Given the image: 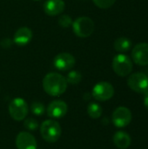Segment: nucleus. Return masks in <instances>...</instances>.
<instances>
[{
    "label": "nucleus",
    "mask_w": 148,
    "mask_h": 149,
    "mask_svg": "<svg viewBox=\"0 0 148 149\" xmlns=\"http://www.w3.org/2000/svg\"><path fill=\"white\" fill-rule=\"evenodd\" d=\"M43 88L51 96H60L67 89L65 77L58 72H49L43 79Z\"/></svg>",
    "instance_id": "1"
},
{
    "label": "nucleus",
    "mask_w": 148,
    "mask_h": 149,
    "mask_svg": "<svg viewBox=\"0 0 148 149\" xmlns=\"http://www.w3.org/2000/svg\"><path fill=\"white\" fill-rule=\"evenodd\" d=\"M40 134L42 138L46 142L54 143L60 138L62 129L57 121L52 120H46L40 126Z\"/></svg>",
    "instance_id": "2"
},
{
    "label": "nucleus",
    "mask_w": 148,
    "mask_h": 149,
    "mask_svg": "<svg viewBox=\"0 0 148 149\" xmlns=\"http://www.w3.org/2000/svg\"><path fill=\"white\" fill-rule=\"evenodd\" d=\"M94 22L89 17H79L72 22L73 32L77 37L85 38L90 37L94 31Z\"/></svg>",
    "instance_id": "3"
},
{
    "label": "nucleus",
    "mask_w": 148,
    "mask_h": 149,
    "mask_svg": "<svg viewBox=\"0 0 148 149\" xmlns=\"http://www.w3.org/2000/svg\"><path fill=\"white\" fill-rule=\"evenodd\" d=\"M112 66L114 72L120 77L128 76L132 72L133 67L131 58L124 53L117 54L113 58Z\"/></svg>",
    "instance_id": "4"
},
{
    "label": "nucleus",
    "mask_w": 148,
    "mask_h": 149,
    "mask_svg": "<svg viewBox=\"0 0 148 149\" xmlns=\"http://www.w3.org/2000/svg\"><path fill=\"white\" fill-rule=\"evenodd\" d=\"M28 111V105L22 98H15L9 105V113L10 117L17 121L23 120L27 116Z\"/></svg>",
    "instance_id": "5"
},
{
    "label": "nucleus",
    "mask_w": 148,
    "mask_h": 149,
    "mask_svg": "<svg viewBox=\"0 0 148 149\" xmlns=\"http://www.w3.org/2000/svg\"><path fill=\"white\" fill-rule=\"evenodd\" d=\"M114 95V88L113 85L106 81L97 83L92 91V96L98 101H106Z\"/></svg>",
    "instance_id": "6"
},
{
    "label": "nucleus",
    "mask_w": 148,
    "mask_h": 149,
    "mask_svg": "<svg viewBox=\"0 0 148 149\" xmlns=\"http://www.w3.org/2000/svg\"><path fill=\"white\" fill-rule=\"evenodd\" d=\"M127 86L133 92L144 93L148 89V76L144 72L133 73L127 79Z\"/></svg>",
    "instance_id": "7"
},
{
    "label": "nucleus",
    "mask_w": 148,
    "mask_h": 149,
    "mask_svg": "<svg viewBox=\"0 0 148 149\" xmlns=\"http://www.w3.org/2000/svg\"><path fill=\"white\" fill-rule=\"evenodd\" d=\"M75 58L68 52H62L55 56L53 59L54 67L61 72H66L72 69L75 65Z\"/></svg>",
    "instance_id": "8"
},
{
    "label": "nucleus",
    "mask_w": 148,
    "mask_h": 149,
    "mask_svg": "<svg viewBox=\"0 0 148 149\" xmlns=\"http://www.w3.org/2000/svg\"><path fill=\"white\" fill-rule=\"evenodd\" d=\"M132 121V112L126 107H117L113 113V122L117 127H125Z\"/></svg>",
    "instance_id": "9"
},
{
    "label": "nucleus",
    "mask_w": 148,
    "mask_h": 149,
    "mask_svg": "<svg viewBox=\"0 0 148 149\" xmlns=\"http://www.w3.org/2000/svg\"><path fill=\"white\" fill-rule=\"evenodd\" d=\"M132 58L139 65H148V43H139L132 51Z\"/></svg>",
    "instance_id": "10"
},
{
    "label": "nucleus",
    "mask_w": 148,
    "mask_h": 149,
    "mask_svg": "<svg viewBox=\"0 0 148 149\" xmlns=\"http://www.w3.org/2000/svg\"><path fill=\"white\" fill-rule=\"evenodd\" d=\"M68 107L63 100H53L47 107V114L53 119H60L64 117L67 113Z\"/></svg>",
    "instance_id": "11"
},
{
    "label": "nucleus",
    "mask_w": 148,
    "mask_h": 149,
    "mask_svg": "<svg viewBox=\"0 0 148 149\" xmlns=\"http://www.w3.org/2000/svg\"><path fill=\"white\" fill-rule=\"evenodd\" d=\"M16 146L17 149H37V141L30 133L21 132L16 137Z\"/></svg>",
    "instance_id": "12"
},
{
    "label": "nucleus",
    "mask_w": 148,
    "mask_h": 149,
    "mask_svg": "<svg viewBox=\"0 0 148 149\" xmlns=\"http://www.w3.org/2000/svg\"><path fill=\"white\" fill-rule=\"evenodd\" d=\"M65 3L63 0H46L44 3V11L49 16H58L65 10Z\"/></svg>",
    "instance_id": "13"
},
{
    "label": "nucleus",
    "mask_w": 148,
    "mask_h": 149,
    "mask_svg": "<svg viewBox=\"0 0 148 149\" xmlns=\"http://www.w3.org/2000/svg\"><path fill=\"white\" fill-rule=\"evenodd\" d=\"M31 38H32L31 30L26 26H23L16 31L13 36V42L19 46H24L28 45L31 42Z\"/></svg>",
    "instance_id": "14"
},
{
    "label": "nucleus",
    "mask_w": 148,
    "mask_h": 149,
    "mask_svg": "<svg viewBox=\"0 0 148 149\" xmlns=\"http://www.w3.org/2000/svg\"><path fill=\"white\" fill-rule=\"evenodd\" d=\"M132 140L128 134L123 131L117 132L113 136V143L120 149L128 148L131 145Z\"/></svg>",
    "instance_id": "15"
},
{
    "label": "nucleus",
    "mask_w": 148,
    "mask_h": 149,
    "mask_svg": "<svg viewBox=\"0 0 148 149\" xmlns=\"http://www.w3.org/2000/svg\"><path fill=\"white\" fill-rule=\"evenodd\" d=\"M113 47L116 52H118L120 53H124V52H128L131 49L132 41L126 37H121V38H117L114 41Z\"/></svg>",
    "instance_id": "16"
},
{
    "label": "nucleus",
    "mask_w": 148,
    "mask_h": 149,
    "mask_svg": "<svg viewBox=\"0 0 148 149\" xmlns=\"http://www.w3.org/2000/svg\"><path fill=\"white\" fill-rule=\"evenodd\" d=\"M102 112H103V110L98 103L92 102V103H90L87 107L88 115L92 119L99 118L102 115Z\"/></svg>",
    "instance_id": "17"
},
{
    "label": "nucleus",
    "mask_w": 148,
    "mask_h": 149,
    "mask_svg": "<svg viewBox=\"0 0 148 149\" xmlns=\"http://www.w3.org/2000/svg\"><path fill=\"white\" fill-rule=\"evenodd\" d=\"M66 80L68 84L71 85H78L81 82L82 80V74L79 72V71H71L68 72L67 76H66Z\"/></svg>",
    "instance_id": "18"
},
{
    "label": "nucleus",
    "mask_w": 148,
    "mask_h": 149,
    "mask_svg": "<svg viewBox=\"0 0 148 149\" xmlns=\"http://www.w3.org/2000/svg\"><path fill=\"white\" fill-rule=\"evenodd\" d=\"M31 111L33 114H35L37 116H41L44 113L45 107H44V104H42L41 102L34 101L31 105Z\"/></svg>",
    "instance_id": "19"
},
{
    "label": "nucleus",
    "mask_w": 148,
    "mask_h": 149,
    "mask_svg": "<svg viewBox=\"0 0 148 149\" xmlns=\"http://www.w3.org/2000/svg\"><path fill=\"white\" fill-rule=\"evenodd\" d=\"M72 18L67 14L60 15V17L58 19V23L62 28H69L72 24Z\"/></svg>",
    "instance_id": "20"
},
{
    "label": "nucleus",
    "mask_w": 148,
    "mask_h": 149,
    "mask_svg": "<svg viewBox=\"0 0 148 149\" xmlns=\"http://www.w3.org/2000/svg\"><path fill=\"white\" fill-rule=\"evenodd\" d=\"M92 2L100 9H108L115 3L116 0H92Z\"/></svg>",
    "instance_id": "21"
},
{
    "label": "nucleus",
    "mask_w": 148,
    "mask_h": 149,
    "mask_svg": "<svg viewBox=\"0 0 148 149\" xmlns=\"http://www.w3.org/2000/svg\"><path fill=\"white\" fill-rule=\"evenodd\" d=\"M24 127L29 131H35L38 128V121L32 118L26 119L24 122Z\"/></svg>",
    "instance_id": "22"
},
{
    "label": "nucleus",
    "mask_w": 148,
    "mask_h": 149,
    "mask_svg": "<svg viewBox=\"0 0 148 149\" xmlns=\"http://www.w3.org/2000/svg\"><path fill=\"white\" fill-rule=\"evenodd\" d=\"M13 43V40H11L9 38H4L0 41V45L3 48V49H9L11 47Z\"/></svg>",
    "instance_id": "23"
},
{
    "label": "nucleus",
    "mask_w": 148,
    "mask_h": 149,
    "mask_svg": "<svg viewBox=\"0 0 148 149\" xmlns=\"http://www.w3.org/2000/svg\"><path fill=\"white\" fill-rule=\"evenodd\" d=\"M145 94V97H144V105L145 107L148 109V89L144 93Z\"/></svg>",
    "instance_id": "24"
},
{
    "label": "nucleus",
    "mask_w": 148,
    "mask_h": 149,
    "mask_svg": "<svg viewBox=\"0 0 148 149\" xmlns=\"http://www.w3.org/2000/svg\"><path fill=\"white\" fill-rule=\"evenodd\" d=\"M36 1H38V0H36Z\"/></svg>",
    "instance_id": "25"
}]
</instances>
